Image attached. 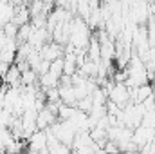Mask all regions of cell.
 I'll return each mask as SVG.
<instances>
[{
    "mask_svg": "<svg viewBox=\"0 0 155 154\" xmlns=\"http://www.w3.org/2000/svg\"><path fill=\"white\" fill-rule=\"evenodd\" d=\"M108 102L116 103L119 109H124L128 103H132L130 102V91H128V87L124 83H116L112 87L110 94H108Z\"/></svg>",
    "mask_w": 155,
    "mask_h": 154,
    "instance_id": "cell-1",
    "label": "cell"
},
{
    "mask_svg": "<svg viewBox=\"0 0 155 154\" xmlns=\"http://www.w3.org/2000/svg\"><path fill=\"white\" fill-rule=\"evenodd\" d=\"M38 53H40V58L45 60V62H49V64L54 62V60H58V58H63V47L58 45V44H54V42L45 44Z\"/></svg>",
    "mask_w": 155,
    "mask_h": 154,
    "instance_id": "cell-2",
    "label": "cell"
},
{
    "mask_svg": "<svg viewBox=\"0 0 155 154\" xmlns=\"http://www.w3.org/2000/svg\"><path fill=\"white\" fill-rule=\"evenodd\" d=\"M56 121H58V116L54 114L52 111H49L47 107H43L41 111H38V114H36V129L38 131H47Z\"/></svg>",
    "mask_w": 155,
    "mask_h": 154,
    "instance_id": "cell-3",
    "label": "cell"
},
{
    "mask_svg": "<svg viewBox=\"0 0 155 154\" xmlns=\"http://www.w3.org/2000/svg\"><path fill=\"white\" fill-rule=\"evenodd\" d=\"M13 16H15V4L0 2V29L9 22H13Z\"/></svg>",
    "mask_w": 155,
    "mask_h": 154,
    "instance_id": "cell-4",
    "label": "cell"
},
{
    "mask_svg": "<svg viewBox=\"0 0 155 154\" xmlns=\"http://www.w3.org/2000/svg\"><path fill=\"white\" fill-rule=\"evenodd\" d=\"M87 60L94 62V64H99L101 62V49H99V42L96 40V37L92 35L90 42L87 45Z\"/></svg>",
    "mask_w": 155,
    "mask_h": 154,
    "instance_id": "cell-5",
    "label": "cell"
},
{
    "mask_svg": "<svg viewBox=\"0 0 155 154\" xmlns=\"http://www.w3.org/2000/svg\"><path fill=\"white\" fill-rule=\"evenodd\" d=\"M72 151H71V147H67V145H56L54 149H51L49 151V154H71Z\"/></svg>",
    "mask_w": 155,
    "mask_h": 154,
    "instance_id": "cell-6",
    "label": "cell"
},
{
    "mask_svg": "<svg viewBox=\"0 0 155 154\" xmlns=\"http://www.w3.org/2000/svg\"><path fill=\"white\" fill-rule=\"evenodd\" d=\"M119 154H137V152H119Z\"/></svg>",
    "mask_w": 155,
    "mask_h": 154,
    "instance_id": "cell-7",
    "label": "cell"
}]
</instances>
